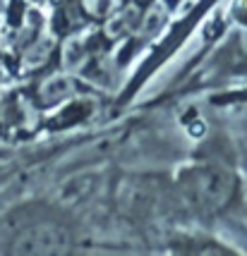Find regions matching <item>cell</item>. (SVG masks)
I'll return each mask as SVG.
<instances>
[{
    "label": "cell",
    "instance_id": "1",
    "mask_svg": "<svg viewBox=\"0 0 247 256\" xmlns=\"http://www.w3.org/2000/svg\"><path fill=\"white\" fill-rule=\"evenodd\" d=\"M237 180L235 170L216 158H202L185 166L178 172L175 192L185 208L192 213L211 216L228 208L237 196Z\"/></svg>",
    "mask_w": 247,
    "mask_h": 256
},
{
    "label": "cell",
    "instance_id": "2",
    "mask_svg": "<svg viewBox=\"0 0 247 256\" xmlns=\"http://www.w3.org/2000/svg\"><path fill=\"white\" fill-rule=\"evenodd\" d=\"M15 254H65L75 244V230L65 213L53 208H17L3 220Z\"/></svg>",
    "mask_w": 247,
    "mask_h": 256
},
{
    "label": "cell",
    "instance_id": "3",
    "mask_svg": "<svg viewBox=\"0 0 247 256\" xmlns=\"http://www.w3.org/2000/svg\"><path fill=\"white\" fill-rule=\"evenodd\" d=\"M242 48L247 50V34H245V38H242Z\"/></svg>",
    "mask_w": 247,
    "mask_h": 256
}]
</instances>
